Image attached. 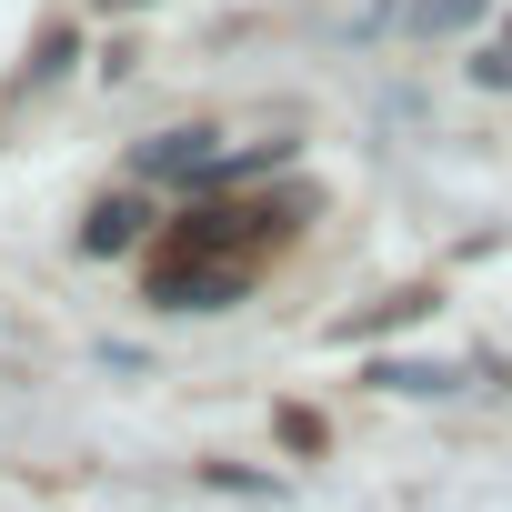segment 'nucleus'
<instances>
[{
    "instance_id": "obj_1",
    "label": "nucleus",
    "mask_w": 512,
    "mask_h": 512,
    "mask_svg": "<svg viewBox=\"0 0 512 512\" xmlns=\"http://www.w3.org/2000/svg\"><path fill=\"white\" fill-rule=\"evenodd\" d=\"M262 231H292V211H241V201H201V211H181L171 251H191V262H241V241H262Z\"/></svg>"
},
{
    "instance_id": "obj_2",
    "label": "nucleus",
    "mask_w": 512,
    "mask_h": 512,
    "mask_svg": "<svg viewBox=\"0 0 512 512\" xmlns=\"http://www.w3.org/2000/svg\"><path fill=\"white\" fill-rule=\"evenodd\" d=\"M241 292H251L241 262H191V251H161V262H151V302L161 312H221Z\"/></svg>"
},
{
    "instance_id": "obj_3",
    "label": "nucleus",
    "mask_w": 512,
    "mask_h": 512,
    "mask_svg": "<svg viewBox=\"0 0 512 512\" xmlns=\"http://www.w3.org/2000/svg\"><path fill=\"white\" fill-rule=\"evenodd\" d=\"M141 171L151 181H221V151H211V131H171V141H141Z\"/></svg>"
},
{
    "instance_id": "obj_4",
    "label": "nucleus",
    "mask_w": 512,
    "mask_h": 512,
    "mask_svg": "<svg viewBox=\"0 0 512 512\" xmlns=\"http://www.w3.org/2000/svg\"><path fill=\"white\" fill-rule=\"evenodd\" d=\"M482 11H492V0H412L402 31H412V41H452V31H472Z\"/></svg>"
},
{
    "instance_id": "obj_5",
    "label": "nucleus",
    "mask_w": 512,
    "mask_h": 512,
    "mask_svg": "<svg viewBox=\"0 0 512 512\" xmlns=\"http://www.w3.org/2000/svg\"><path fill=\"white\" fill-rule=\"evenodd\" d=\"M131 241H141V201H101L81 221V251H131Z\"/></svg>"
},
{
    "instance_id": "obj_6",
    "label": "nucleus",
    "mask_w": 512,
    "mask_h": 512,
    "mask_svg": "<svg viewBox=\"0 0 512 512\" xmlns=\"http://www.w3.org/2000/svg\"><path fill=\"white\" fill-rule=\"evenodd\" d=\"M372 382H382V392H462L472 372H452V362H382Z\"/></svg>"
},
{
    "instance_id": "obj_7",
    "label": "nucleus",
    "mask_w": 512,
    "mask_h": 512,
    "mask_svg": "<svg viewBox=\"0 0 512 512\" xmlns=\"http://www.w3.org/2000/svg\"><path fill=\"white\" fill-rule=\"evenodd\" d=\"M472 81H482V91H512V31H502V41L472 61Z\"/></svg>"
}]
</instances>
